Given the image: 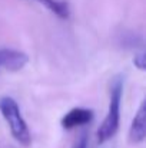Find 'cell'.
I'll return each instance as SVG.
<instances>
[{
    "label": "cell",
    "mask_w": 146,
    "mask_h": 148,
    "mask_svg": "<svg viewBox=\"0 0 146 148\" xmlns=\"http://www.w3.org/2000/svg\"><path fill=\"white\" fill-rule=\"evenodd\" d=\"M122 92H123V81L120 76H117L110 89V99H109V109L103 119V122L99 125L96 132V138L99 144H103L109 141L112 137L116 135L119 130L120 122V101H122Z\"/></svg>",
    "instance_id": "6da1fadb"
},
{
    "label": "cell",
    "mask_w": 146,
    "mask_h": 148,
    "mask_svg": "<svg viewBox=\"0 0 146 148\" xmlns=\"http://www.w3.org/2000/svg\"><path fill=\"white\" fill-rule=\"evenodd\" d=\"M0 112L3 118L6 119L13 138L23 147H29L32 143V135H30L26 121L23 119V115L20 112L17 102L12 97H3L0 99Z\"/></svg>",
    "instance_id": "7a4b0ae2"
},
{
    "label": "cell",
    "mask_w": 146,
    "mask_h": 148,
    "mask_svg": "<svg viewBox=\"0 0 146 148\" xmlns=\"http://www.w3.org/2000/svg\"><path fill=\"white\" fill-rule=\"evenodd\" d=\"M29 62V56L16 49H0V69L9 72H17L23 69Z\"/></svg>",
    "instance_id": "3957f363"
},
{
    "label": "cell",
    "mask_w": 146,
    "mask_h": 148,
    "mask_svg": "<svg viewBox=\"0 0 146 148\" xmlns=\"http://www.w3.org/2000/svg\"><path fill=\"white\" fill-rule=\"evenodd\" d=\"M93 119V111L88 108H73L70 109L60 121V125L65 130H73L83 127Z\"/></svg>",
    "instance_id": "277c9868"
},
{
    "label": "cell",
    "mask_w": 146,
    "mask_h": 148,
    "mask_svg": "<svg viewBox=\"0 0 146 148\" xmlns=\"http://www.w3.org/2000/svg\"><path fill=\"white\" fill-rule=\"evenodd\" d=\"M146 137V108L145 102L141 103L136 115L133 116L130 130H129V143L130 144H141Z\"/></svg>",
    "instance_id": "5b68a950"
},
{
    "label": "cell",
    "mask_w": 146,
    "mask_h": 148,
    "mask_svg": "<svg viewBox=\"0 0 146 148\" xmlns=\"http://www.w3.org/2000/svg\"><path fill=\"white\" fill-rule=\"evenodd\" d=\"M40 4H43L46 9H49L53 14H56L60 19H67L70 14L69 4L65 0H36Z\"/></svg>",
    "instance_id": "8992f818"
},
{
    "label": "cell",
    "mask_w": 146,
    "mask_h": 148,
    "mask_svg": "<svg viewBox=\"0 0 146 148\" xmlns=\"http://www.w3.org/2000/svg\"><path fill=\"white\" fill-rule=\"evenodd\" d=\"M133 65L139 69V71H145L146 68V58H145V52H139L138 55H135L133 58Z\"/></svg>",
    "instance_id": "52a82bcc"
},
{
    "label": "cell",
    "mask_w": 146,
    "mask_h": 148,
    "mask_svg": "<svg viewBox=\"0 0 146 148\" xmlns=\"http://www.w3.org/2000/svg\"><path fill=\"white\" fill-rule=\"evenodd\" d=\"M88 147V137L86 135H82L79 138V141L73 145V148H86Z\"/></svg>",
    "instance_id": "ba28073f"
}]
</instances>
